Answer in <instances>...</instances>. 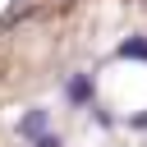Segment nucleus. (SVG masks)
<instances>
[{
	"instance_id": "nucleus-1",
	"label": "nucleus",
	"mask_w": 147,
	"mask_h": 147,
	"mask_svg": "<svg viewBox=\"0 0 147 147\" xmlns=\"http://www.w3.org/2000/svg\"><path fill=\"white\" fill-rule=\"evenodd\" d=\"M64 96H69L74 106H87V101H92V78H87V74L69 78V83H64Z\"/></svg>"
},
{
	"instance_id": "nucleus-2",
	"label": "nucleus",
	"mask_w": 147,
	"mask_h": 147,
	"mask_svg": "<svg viewBox=\"0 0 147 147\" xmlns=\"http://www.w3.org/2000/svg\"><path fill=\"white\" fill-rule=\"evenodd\" d=\"M46 129H51V115H46V110H28V115L18 119V133H23V138H37V133H46Z\"/></svg>"
},
{
	"instance_id": "nucleus-3",
	"label": "nucleus",
	"mask_w": 147,
	"mask_h": 147,
	"mask_svg": "<svg viewBox=\"0 0 147 147\" xmlns=\"http://www.w3.org/2000/svg\"><path fill=\"white\" fill-rule=\"evenodd\" d=\"M119 55H124V60H147V37H129V41H119Z\"/></svg>"
},
{
	"instance_id": "nucleus-4",
	"label": "nucleus",
	"mask_w": 147,
	"mask_h": 147,
	"mask_svg": "<svg viewBox=\"0 0 147 147\" xmlns=\"http://www.w3.org/2000/svg\"><path fill=\"white\" fill-rule=\"evenodd\" d=\"M28 142H32V147H60L55 133H37V138H28Z\"/></svg>"
},
{
	"instance_id": "nucleus-5",
	"label": "nucleus",
	"mask_w": 147,
	"mask_h": 147,
	"mask_svg": "<svg viewBox=\"0 0 147 147\" xmlns=\"http://www.w3.org/2000/svg\"><path fill=\"white\" fill-rule=\"evenodd\" d=\"M129 124H133V129H147V115H133Z\"/></svg>"
}]
</instances>
